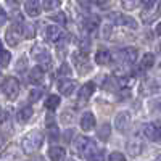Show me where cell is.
Here are the masks:
<instances>
[{
	"label": "cell",
	"instance_id": "cell-1",
	"mask_svg": "<svg viewBox=\"0 0 161 161\" xmlns=\"http://www.w3.org/2000/svg\"><path fill=\"white\" fill-rule=\"evenodd\" d=\"M42 142H44V134L40 130H31L28 136L23 139V142H21L23 152L31 155V153L37 152L40 147H42Z\"/></svg>",
	"mask_w": 161,
	"mask_h": 161
},
{
	"label": "cell",
	"instance_id": "cell-2",
	"mask_svg": "<svg viewBox=\"0 0 161 161\" xmlns=\"http://www.w3.org/2000/svg\"><path fill=\"white\" fill-rule=\"evenodd\" d=\"M74 152L79 155V156H86V158H90L93 153L97 152L95 145H93V142L84 136H80L76 139L74 142Z\"/></svg>",
	"mask_w": 161,
	"mask_h": 161
},
{
	"label": "cell",
	"instance_id": "cell-3",
	"mask_svg": "<svg viewBox=\"0 0 161 161\" xmlns=\"http://www.w3.org/2000/svg\"><path fill=\"white\" fill-rule=\"evenodd\" d=\"M2 90L8 100H15L19 93V82L15 77H5L2 82Z\"/></svg>",
	"mask_w": 161,
	"mask_h": 161
},
{
	"label": "cell",
	"instance_id": "cell-4",
	"mask_svg": "<svg viewBox=\"0 0 161 161\" xmlns=\"http://www.w3.org/2000/svg\"><path fill=\"white\" fill-rule=\"evenodd\" d=\"M31 55H32V58L37 61V63H40V64H45V66H52V61H50V53H48V50L44 47V45H40V44H37V45H34L32 47V50H31Z\"/></svg>",
	"mask_w": 161,
	"mask_h": 161
},
{
	"label": "cell",
	"instance_id": "cell-5",
	"mask_svg": "<svg viewBox=\"0 0 161 161\" xmlns=\"http://www.w3.org/2000/svg\"><path fill=\"white\" fill-rule=\"evenodd\" d=\"M21 37H24V36H23V24L11 26V28L7 31V34H5L7 42H8V45H11V47H16V45L19 44Z\"/></svg>",
	"mask_w": 161,
	"mask_h": 161
},
{
	"label": "cell",
	"instance_id": "cell-6",
	"mask_svg": "<svg viewBox=\"0 0 161 161\" xmlns=\"http://www.w3.org/2000/svg\"><path fill=\"white\" fill-rule=\"evenodd\" d=\"M110 21L114 23L116 26H129V28H134V29L137 28V23L134 21L130 16H126V15L118 13V11H114V13H111V15H110Z\"/></svg>",
	"mask_w": 161,
	"mask_h": 161
},
{
	"label": "cell",
	"instance_id": "cell-7",
	"mask_svg": "<svg viewBox=\"0 0 161 161\" xmlns=\"http://www.w3.org/2000/svg\"><path fill=\"white\" fill-rule=\"evenodd\" d=\"M73 61L79 69H82V74L86 73V69L90 71V64H89V57L86 52H76L73 55Z\"/></svg>",
	"mask_w": 161,
	"mask_h": 161
},
{
	"label": "cell",
	"instance_id": "cell-8",
	"mask_svg": "<svg viewBox=\"0 0 161 161\" xmlns=\"http://www.w3.org/2000/svg\"><path fill=\"white\" fill-rule=\"evenodd\" d=\"M129 123H130V114H129L127 111L119 113V114L114 118V127H116L119 132H126L127 127H129Z\"/></svg>",
	"mask_w": 161,
	"mask_h": 161
},
{
	"label": "cell",
	"instance_id": "cell-9",
	"mask_svg": "<svg viewBox=\"0 0 161 161\" xmlns=\"http://www.w3.org/2000/svg\"><path fill=\"white\" fill-rule=\"evenodd\" d=\"M143 134H145V137L148 139V140H159L161 139V127L158 124H147L145 129H143Z\"/></svg>",
	"mask_w": 161,
	"mask_h": 161
},
{
	"label": "cell",
	"instance_id": "cell-10",
	"mask_svg": "<svg viewBox=\"0 0 161 161\" xmlns=\"http://www.w3.org/2000/svg\"><path fill=\"white\" fill-rule=\"evenodd\" d=\"M74 87H76V82L73 79H61L58 82V90L64 97H69L73 93V90H74Z\"/></svg>",
	"mask_w": 161,
	"mask_h": 161
},
{
	"label": "cell",
	"instance_id": "cell-11",
	"mask_svg": "<svg viewBox=\"0 0 161 161\" xmlns=\"http://www.w3.org/2000/svg\"><path fill=\"white\" fill-rule=\"evenodd\" d=\"M44 76H45V73H44L42 66H36V68H32L29 71V82L31 84H36V86L42 84L44 82Z\"/></svg>",
	"mask_w": 161,
	"mask_h": 161
},
{
	"label": "cell",
	"instance_id": "cell-12",
	"mask_svg": "<svg viewBox=\"0 0 161 161\" xmlns=\"http://www.w3.org/2000/svg\"><path fill=\"white\" fill-rule=\"evenodd\" d=\"M60 37H61V29L58 26L52 24V26H47L45 28V39L48 42H58Z\"/></svg>",
	"mask_w": 161,
	"mask_h": 161
},
{
	"label": "cell",
	"instance_id": "cell-13",
	"mask_svg": "<svg viewBox=\"0 0 161 161\" xmlns=\"http://www.w3.org/2000/svg\"><path fill=\"white\" fill-rule=\"evenodd\" d=\"M93 127H95V116H93L92 113H84L82 114V118H80V129L82 130H86V132H89V130H92Z\"/></svg>",
	"mask_w": 161,
	"mask_h": 161
},
{
	"label": "cell",
	"instance_id": "cell-14",
	"mask_svg": "<svg viewBox=\"0 0 161 161\" xmlns=\"http://www.w3.org/2000/svg\"><path fill=\"white\" fill-rule=\"evenodd\" d=\"M143 150V143L139 140V139H132L127 142V153L130 156H139Z\"/></svg>",
	"mask_w": 161,
	"mask_h": 161
},
{
	"label": "cell",
	"instance_id": "cell-15",
	"mask_svg": "<svg viewBox=\"0 0 161 161\" xmlns=\"http://www.w3.org/2000/svg\"><path fill=\"white\" fill-rule=\"evenodd\" d=\"M119 55L123 57L124 61L134 63V61L137 60V57H139V52H137V48H134V47H126V48H123V50L119 52Z\"/></svg>",
	"mask_w": 161,
	"mask_h": 161
},
{
	"label": "cell",
	"instance_id": "cell-16",
	"mask_svg": "<svg viewBox=\"0 0 161 161\" xmlns=\"http://www.w3.org/2000/svg\"><path fill=\"white\" fill-rule=\"evenodd\" d=\"M156 15H159V11L153 10V7H147V8L140 13V18H142V21H143L145 24H150V23H153V21L156 19Z\"/></svg>",
	"mask_w": 161,
	"mask_h": 161
},
{
	"label": "cell",
	"instance_id": "cell-17",
	"mask_svg": "<svg viewBox=\"0 0 161 161\" xmlns=\"http://www.w3.org/2000/svg\"><path fill=\"white\" fill-rule=\"evenodd\" d=\"M24 10H26V13H28L29 16H39L42 7H40V3L37 2V0H28L26 5H24Z\"/></svg>",
	"mask_w": 161,
	"mask_h": 161
},
{
	"label": "cell",
	"instance_id": "cell-18",
	"mask_svg": "<svg viewBox=\"0 0 161 161\" xmlns=\"http://www.w3.org/2000/svg\"><path fill=\"white\" fill-rule=\"evenodd\" d=\"M64 148L63 147H58V145H53L48 148V158L50 161H61L63 156H64Z\"/></svg>",
	"mask_w": 161,
	"mask_h": 161
},
{
	"label": "cell",
	"instance_id": "cell-19",
	"mask_svg": "<svg viewBox=\"0 0 161 161\" xmlns=\"http://www.w3.org/2000/svg\"><path fill=\"white\" fill-rule=\"evenodd\" d=\"M93 90H95V86H93V82L84 84L82 87L79 89V98H80V100H89V98L93 95Z\"/></svg>",
	"mask_w": 161,
	"mask_h": 161
},
{
	"label": "cell",
	"instance_id": "cell-20",
	"mask_svg": "<svg viewBox=\"0 0 161 161\" xmlns=\"http://www.w3.org/2000/svg\"><path fill=\"white\" fill-rule=\"evenodd\" d=\"M110 61H111V55H110L108 50L102 48V50H98V52L95 53V63H97V64L103 66V64H108Z\"/></svg>",
	"mask_w": 161,
	"mask_h": 161
},
{
	"label": "cell",
	"instance_id": "cell-21",
	"mask_svg": "<svg viewBox=\"0 0 161 161\" xmlns=\"http://www.w3.org/2000/svg\"><path fill=\"white\" fill-rule=\"evenodd\" d=\"M84 26H86V29H87V31H95L98 26H100V18L95 16V15H90V16L86 18Z\"/></svg>",
	"mask_w": 161,
	"mask_h": 161
},
{
	"label": "cell",
	"instance_id": "cell-22",
	"mask_svg": "<svg viewBox=\"0 0 161 161\" xmlns=\"http://www.w3.org/2000/svg\"><path fill=\"white\" fill-rule=\"evenodd\" d=\"M31 116H32V108H31V106H24V108H21L18 111V114H16L19 123H26V121H29Z\"/></svg>",
	"mask_w": 161,
	"mask_h": 161
},
{
	"label": "cell",
	"instance_id": "cell-23",
	"mask_svg": "<svg viewBox=\"0 0 161 161\" xmlns=\"http://www.w3.org/2000/svg\"><path fill=\"white\" fill-rule=\"evenodd\" d=\"M58 105H60V97L58 95H48V98L45 100V108H48L50 111H53V110H57L58 108Z\"/></svg>",
	"mask_w": 161,
	"mask_h": 161
},
{
	"label": "cell",
	"instance_id": "cell-24",
	"mask_svg": "<svg viewBox=\"0 0 161 161\" xmlns=\"http://www.w3.org/2000/svg\"><path fill=\"white\" fill-rule=\"evenodd\" d=\"M155 63V57L152 55V53H145V55L142 57V61H140V68L142 69H148L152 68Z\"/></svg>",
	"mask_w": 161,
	"mask_h": 161
},
{
	"label": "cell",
	"instance_id": "cell-25",
	"mask_svg": "<svg viewBox=\"0 0 161 161\" xmlns=\"http://www.w3.org/2000/svg\"><path fill=\"white\" fill-rule=\"evenodd\" d=\"M60 0H44V3H42V8L45 11H53V10H57L60 7Z\"/></svg>",
	"mask_w": 161,
	"mask_h": 161
},
{
	"label": "cell",
	"instance_id": "cell-26",
	"mask_svg": "<svg viewBox=\"0 0 161 161\" xmlns=\"http://www.w3.org/2000/svg\"><path fill=\"white\" fill-rule=\"evenodd\" d=\"M110 132H111V127H110V124H103L100 129H98V139H102V140H106L110 137Z\"/></svg>",
	"mask_w": 161,
	"mask_h": 161
},
{
	"label": "cell",
	"instance_id": "cell-27",
	"mask_svg": "<svg viewBox=\"0 0 161 161\" xmlns=\"http://www.w3.org/2000/svg\"><path fill=\"white\" fill-rule=\"evenodd\" d=\"M137 0H121V5L126 10H136L137 8Z\"/></svg>",
	"mask_w": 161,
	"mask_h": 161
},
{
	"label": "cell",
	"instance_id": "cell-28",
	"mask_svg": "<svg viewBox=\"0 0 161 161\" xmlns=\"http://www.w3.org/2000/svg\"><path fill=\"white\" fill-rule=\"evenodd\" d=\"M34 28L31 24H23V36L24 37H28V39H31V37H34Z\"/></svg>",
	"mask_w": 161,
	"mask_h": 161
},
{
	"label": "cell",
	"instance_id": "cell-29",
	"mask_svg": "<svg viewBox=\"0 0 161 161\" xmlns=\"http://www.w3.org/2000/svg\"><path fill=\"white\" fill-rule=\"evenodd\" d=\"M26 68H28V60H26L24 57H21V58L18 60V63H16V71H18V73H24Z\"/></svg>",
	"mask_w": 161,
	"mask_h": 161
},
{
	"label": "cell",
	"instance_id": "cell-30",
	"mask_svg": "<svg viewBox=\"0 0 161 161\" xmlns=\"http://www.w3.org/2000/svg\"><path fill=\"white\" fill-rule=\"evenodd\" d=\"M10 58H11V53L3 48V50H2V68H7V66H8Z\"/></svg>",
	"mask_w": 161,
	"mask_h": 161
},
{
	"label": "cell",
	"instance_id": "cell-31",
	"mask_svg": "<svg viewBox=\"0 0 161 161\" xmlns=\"http://www.w3.org/2000/svg\"><path fill=\"white\" fill-rule=\"evenodd\" d=\"M108 161H126L124 155L119 153V152H113L110 156H108Z\"/></svg>",
	"mask_w": 161,
	"mask_h": 161
},
{
	"label": "cell",
	"instance_id": "cell-32",
	"mask_svg": "<svg viewBox=\"0 0 161 161\" xmlns=\"http://www.w3.org/2000/svg\"><path fill=\"white\" fill-rule=\"evenodd\" d=\"M52 19H53V21H57V23H61V24H64V23H66V16H64V13H63V11L57 13V15H53V16H52Z\"/></svg>",
	"mask_w": 161,
	"mask_h": 161
},
{
	"label": "cell",
	"instance_id": "cell-33",
	"mask_svg": "<svg viewBox=\"0 0 161 161\" xmlns=\"http://www.w3.org/2000/svg\"><path fill=\"white\" fill-rule=\"evenodd\" d=\"M58 74H60V76H69V74H71V69H69V66L63 63V64L60 66V69H58Z\"/></svg>",
	"mask_w": 161,
	"mask_h": 161
},
{
	"label": "cell",
	"instance_id": "cell-34",
	"mask_svg": "<svg viewBox=\"0 0 161 161\" xmlns=\"http://www.w3.org/2000/svg\"><path fill=\"white\" fill-rule=\"evenodd\" d=\"M89 161H103V152H100V150H97L95 153H93L90 158H87Z\"/></svg>",
	"mask_w": 161,
	"mask_h": 161
},
{
	"label": "cell",
	"instance_id": "cell-35",
	"mask_svg": "<svg viewBox=\"0 0 161 161\" xmlns=\"http://www.w3.org/2000/svg\"><path fill=\"white\" fill-rule=\"evenodd\" d=\"M40 95H42V92H40V90H32L29 100H31V102H37V100L40 98Z\"/></svg>",
	"mask_w": 161,
	"mask_h": 161
},
{
	"label": "cell",
	"instance_id": "cell-36",
	"mask_svg": "<svg viewBox=\"0 0 161 161\" xmlns=\"http://www.w3.org/2000/svg\"><path fill=\"white\" fill-rule=\"evenodd\" d=\"M110 34H111V26H110V24L103 26V37L108 39V37H110Z\"/></svg>",
	"mask_w": 161,
	"mask_h": 161
},
{
	"label": "cell",
	"instance_id": "cell-37",
	"mask_svg": "<svg viewBox=\"0 0 161 161\" xmlns=\"http://www.w3.org/2000/svg\"><path fill=\"white\" fill-rule=\"evenodd\" d=\"M106 2H108V0H92V3L97 5V7H106Z\"/></svg>",
	"mask_w": 161,
	"mask_h": 161
},
{
	"label": "cell",
	"instance_id": "cell-38",
	"mask_svg": "<svg viewBox=\"0 0 161 161\" xmlns=\"http://www.w3.org/2000/svg\"><path fill=\"white\" fill-rule=\"evenodd\" d=\"M140 2H142L145 7H153V5L158 2V0H140Z\"/></svg>",
	"mask_w": 161,
	"mask_h": 161
},
{
	"label": "cell",
	"instance_id": "cell-39",
	"mask_svg": "<svg viewBox=\"0 0 161 161\" xmlns=\"http://www.w3.org/2000/svg\"><path fill=\"white\" fill-rule=\"evenodd\" d=\"M7 3H8L10 7H11V5H13V7H18V5L23 3V0H7Z\"/></svg>",
	"mask_w": 161,
	"mask_h": 161
},
{
	"label": "cell",
	"instance_id": "cell-40",
	"mask_svg": "<svg viewBox=\"0 0 161 161\" xmlns=\"http://www.w3.org/2000/svg\"><path fill=\"white\" fill-rule=\"evenodd\" d=\"M89 2H92V0H77V3L82 8H89Z\"/></svg>",
	"mask_w": 161,
	"mask_h": 161
},
{
	"label": "cell",
	"instance_id": "cell-41",
	"mask_svg": "<svg viewBox=\"0 0 161 161\" xmlns=\"http://www.w3.org/2000/svg\"><path fill=\"white\" fill-rule=\"evenodd\" d=\"M5 21H7V13H5V10H2V18H0V23L5 24Z\"/></svg>",
	"mask_w": 161,
	"mask_h": 161
},
{
	"label": "cell",
	"instance_id": "cell-42",
	"mask_svg": "<svg viewBox=\"0 0 161 161\" xmlns=\"http://www.w3.org/2000/svg\"><path fill=\"white\" fill-rule=\"evenodd\" d=\"M156 34H158V36L161 37V23H159V24L156 26Z\"/></svg>",
	"mask_w": 161,
	"mask_h": 161
},
{
	"label": "cell",
	"instance_id": "cell-43",
	"mask_svg": "<svg viewBox=\"0 0 161 161\" xmlns=\"http://www.w3.org/2000/svg\"><path fill=\"white\" fill-rule=\"evenodd\" d=\"M159 52H161V44H159Z\"/></svg>",
	"mask_w": 161,
	"mask_h": 161
}]
</instances>
